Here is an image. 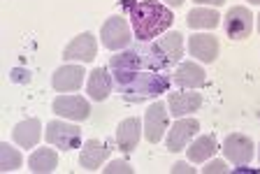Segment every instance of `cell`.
Returning a JSON list of instances; mask_svg holds the SVG:
<instances>
[{
    "label": "cell",
    "mask_w": 260,
    "mask_h": 174,
    "mask_svg": "<svg viewBox=\"0 0 260 174\" xmlns=\"http://www.w3.org/2000/svg\"><path fill=\"white\" fill-rule=\"evenodd\" d=\"M54 112L70 121H86L91 116V105L79 95H60L54 100Z\"/></svg>",
    "instance_id": "ba28073f"
},
{
    "label": "cell",
    "mask_w": 260,
    "mask_h": 174,
    "mask_svg": "<svg viewBox=\"0 0 260 174\" xmlns=\"http://www.w3.org/2000/svg\"><path fill=\"white\" fill-rule=\"evenodd\" d=\"M162 3H168V5H172V7H181V5H184V0H162Z\"/></svg>",
    "instance_id": "83f0119b"
},
{
    "label": "cell",
    "mask_w": 260,
    "mask_h": 174,
    "mask_svg": "<svg viewBox=\"0 0 260 174\" xmlns=\"http://www.w3.org/2000/svg\"><path fill=\"white\" fill-rule=\"evenodd\" d=\"M98 56V42L93 33H81L72 40L63 49L65 60H81V63H91Z\"/></svg>",
    "instance_id": "52a82bcc"
},
{
    "label": "cell",
    "mask_w": 260,
    "mask_h": 174,
    "mask_svg": "<svg viewBox=\"0 0 260 174\" xmlns=\"http://www.w3.org/2000/svg\"><path fill=\"white\" fill-rule=\"evenodd\" d=\"M188 51L202 63H214L218 56V40L214 35H190Z\"/></svg>",
    "instance_id": "5bb4252c"
},
{
    "label": "cell",
    "mask_w": 260,
    "mask_h": 174,
    "mask_svg": "<svg viewBox=\"0 0 260 174\" xmlns=\"http://www.w3.org/2000/svg\"><path fill=\"white\" fill-rule=\"evenodd\" d=\"M84 75H86V70L79 67V65H63L54 72V77H51V86L60 93L77 91V88L84 84Z\"/></svg>",
    "instance_id": "7c38bea8"
},
{
    "label": "cell",
    "mask_w": 260,
    "mask_h": 174,
    "mask_svg": "<svg viewBox=\"0 0 260 174\" xmlns=\"http://www.w3.org/2000/svg\"><path fill=\"white\" fill-rule=\"evenodd\" d=\"M193 3H198V5H214V7H218V5H223L225 0H193Z\"/></svg>",
    "instance_id": "4316f807"
},
{
    "label": "cell",
    "mask_w": 260,
    "mask_h": 174,
    "mask_svg": "<svg viewBox=\"0 0 260 174\" xmlns=\"http://www.w3.org/2000/svg\"><path fill=\"white\" fill-rule=\"evenodd\" d=\"M168 130V107L162 102H153L144 114V135L151 144H158Z\"/></svg>",
    "instance_id": "8992f818"
},
{
    "label": "cell",
    "mask_w": 260,
    "mask_h": 174,
    "mask_svg": "<svg viewBox=\"0 0 260 174\" xmlns=\"http://www.w3.org/2000/svg\"><path fill=\"white\" fill-rule=\"evenodd\" d=\"M258 30H260V17H258Z\"/></svg>",
    "instance_id": "4dcf8cb0"
},
{
    "label": "cell",
    "mask_w": 260,
    "mask_h": 174,
    "mask_svg": "<svg viewBox=\"0 0 260 174\" xmlns=\"http://www.w3.org/2000/svg\"><path fill=\"white\" fill-rule=\"evenodd\" d=\"M28 167L35 174L54 172V169L58 167V153H56L54 149H38V151L28 158Z\"/></svg>",
    "instance_id": "ffe728a7"
},
{
    "label": "cell",
    "mask_w": 260,
    "mask_h": 174,
    "mask_svg": "<svg viewBox=\"0 0 260 174\" xmlns=\"http://www.w3.org/2000/svg\"><path fill=\"white\" fill-rule=\"evenodd\" d=\"M225 163L223 160H211L207 163V167H202V174H225Z\"/></svg>",
    "instance_id": "d4e9b609"
},
{
    "label": "cell",
    "mask_w": 260,
    "mask_h": 174,
    "mask_svg": "<svg viewBox=\"0 0 260 174\" xmlns=\"http://www.w3.org/2000/svg\"><path fill=\"white\" fill-rule=\"evenodd\" d=\"M202 107V95L200 93H172L170 95V114L181 119L186 114H193Z\"/></svg>",
    "instance_id": "e0dca14e"
},
{
    "label": "cell",
    "mask_w": 260,
    "mask_h": 174,
    "mask_svg": "<svg viewBox=\"0 0 260 174\" xmlns=\"http://www.w3.org/2000/svg\"><path fill=\"white\" fill-rule=\"evenodd\" d=\"M186 151H188L190 163H207V160L218 151V142L214 135H202V137H198Z\"/></svg>",
    "instance_id": "d6986e66"
},
{
    "label": "cell",
    "mask_w": 260,
    "mask_h": 174,
    "mask_svg": "<svg viewBox=\"0 0 260 174\" xmlns=\"http://www.w3.org/2000/svg\"><path fill=\"white\" fill-rule=\"evenodd\" d=\"M128 12L130 23H133V35L140 42H149V40L162 35L174 21L170 7L158 0H137Z\"/></svg>",
    "instance_id": "7a4b0ae2"
},
{
    "label": "cell",
    "mask_w": 260,
    "mask_h": 174,
    "mask_svg": "<svg viewBox=\"0 0 260 174\" xmlns=\"http://www.w3.org/2000/svg\"><path fill=\"white\" fill-rule=\"evenodd\" d=\"M253 30V14L251 10L237 5L230 7L225 14V33L230 40H246Z\"/></svg>",
    "instance_id": "5b68a950"
},
{
    "label": "cell",
    "mask_w": 260,
    "mask_h": 174,
    "mask_svg": "<svg viewBox=\"0 0 260 174\" xmlns=\"http://www.w3.org/2000/svg\"><path fill=\"white\" fill-rule=\"evenodd\" d=\"M40 135H42V125H40L38 119H26L16 125L12 130V137L21 149H32L40 142Z\"/></svg>",
    "instance_id": "ac0fdd59"
},
{
    "label": "cell",
    "mask_w": 260,
    "mask_h": 174,
    "mask_svg": "<svg viewBox=\"0 0 260 174\" xmlns=\"http://www.w3.org/2000/svg\"><path fill=\"white\" fill-rule=\"evenodd\" d=\"M109 158V149L107 144H103V142L98 140H88L84 147H81V153H79V165L84 169H88V172H93V169L103 167V163Z\"/></svg>",
    "instance_id": "4fadbf2b"
},
{
    "label": "cell",
    "mask_w": 260,
    "mask_h": 174,
    "mask_svg": "<svg viewBox=\"0 0 260 174\" xmlns=\"http://www.w3.org/2000/svg\"><path fill=\"white\" fill-rule=\"evenodd\" d=\"M158 47L162 49V54L168 56L170 65H174V63H179L181 56H184V35L177 33V30H172V33H168L165 38H160Z\"/></svg>",
    "instance_id": "44dd1931"
},
{
    "label": "cell",
    "mask_w": 260,
    "mask_h": 174,
    "mask_svg": "<svg viewBox=\"0 0 260 174\" xmlns=\"http://www.w3.org/2000/svg\"><path fill=\"white\" fill-rule=\"evenodd\" d=\"M172 172H174V174H184V172L193 174L195 169H193V167H188V163H177V165H174V167H172Z\"/></svg>",
    "instance_id": "484cf974"
},
{
    "label": "cell",
    "mask_w": 260,
    "mask_h": 174,
    "mask_svg": "<svg viewBox=\"0 0 260 174\" xmlns=\"http://www.w3.org/2000/svg\"><path fill=\"white\" fill-rule=\"evenodd\" d=\"M198 130H200V123L195 119H181L177 121V123L170 128V135H168V149L170 151H184L186 147H188V140H193L195 135H198Z\"/></svg>",
    "instance_id": "30bf717a"
},
{
    "label": "cell",
    "mask_w": 260,
    "mask_h": 174,
    "mask_svg": "<svg viewBox=\"0 0 260 174\" xmlns=\"http://www.w3.org/2000/svg\"><path fill=\"white\" fill-rule=\"evenodd\" d=\"M140 135H142V123L137 116H130V119L121 121L119 128H116V144L123 153H133L140 144Z\"/></svg>",
    "instance_id": "8fae6325"
},
{
    "label": "cell",
    "mask_w": 260,
    "mask_h": 174,
    "mask_svg": "<svg viewBox=\"0 0 260 174\" xmlns=\"http://www.w3.org/2000/svg\"><path fill=\"white\" fill-rule=\"evenodd\" d=\"M100 38H103V44L109 51H119L130 47L133 42V33H130V26L125 19L121 17H109L105 21L103 30H100Z\"/></svg>",
    "instance_id": "277c9868"
},
{
    "label": "cell",
    "mask_w": 260,
    "mask_h": 174,
    "mask_svg": "<svg viewBox=\"0 0 260 174\" xmlns=\"http://www.w3.org/2000/svg\"><path fill=\"white\" fill-rule=\"evenodd\" d=\"M174 84L181 88H202L207 84L205 70H202L198 63H181L174 72Z\"/></svg>",
    "instance_id": "2e32d148"
},
{
    "label": "cell",
    "mask_w": 260,
    "mask_h": 174,
    "mask_svg": "<svg viewBox=\"0 0 260 174\" xmlns=\"http://www.w3.org/2000/svg\"><path fill=\"white\" fill-rule=\"evenodd\" d=\"M223 151H225V158L233 165H249L251 158H253V142L246 135H228L225 144H223Z\"/></svg>",
    "instance_id": "9c48e42d"
},
{
    "label": "cell",
    "mask_w": 260,
    "mask_h": 174,
    "mask_svg": "<svg viewBox=\"0 0 260 174\" xmlns=\"http://www.w3.org/2000/svg\"><path fill=\"white\" fill-rule=\"evenodd\" d=\"M186 21H188L190 28H209L211 30V28H216L221 23V14L216 10H202V7H198V10L188 12Z\"/></svg>",
    "instance_id": "7402d4cb"
},
{
    "label": "cell",
    "mask_w": 260,
    "mask_h": 174,
    "mask_svg": "<svg viewBox=\"0 0 260 174\" xmlns=\"http://www.w3.org/2000/svg\"><path fill=\"white\" fill-rule=\"evenodd\" d=\"M44 137L51 147H58L63 151L79 149L81 144V130L72 123H65V121H51L44 130Z\"/></svg>",
    "instance_id": "3957f363"
},
{
    "label": "cell",
    "mask_w": 260,
    "mask_h": 174,
    "mask_svg": "<svg viewBox=\"0 0 260 174\" xmlns=\"http://www.w3.org/2000/svg\"><path fill=\"white\" fill-rule=\"evenodd\" d=\"M112 86H114V79L105 67H98L88 75V84H86V91L91 95V100L95 102H103V100L109 98V93H112Z\"/></svg>",
    "instance_id": "9a60e30c"
},
{
    "label": "cell",
    "mask_w": 260,
    "mask_h": 174,
    "mask_svg": "<svg viewBox=\"0 0 260 174\" xmlns=\"http://www.w3.org/2000/svg\"><path fill=\"white\" fill-rule=\"evenodd\" d=\"M103 172L105 174H119V172H123V174H133L135 169L130 167L125 160H112V163L107 165V167H103Z\"/></svg>",
    "instance_id": "cb8c5ba5"
},
{
    "label": "cell",
    "mask_w": 260,
    "mask_h": 174,
    "mask_svg": "<svg viewBox=\"0 0 260 174\" xmlns=\"http://www.w3.org/2000/svg\"><path fill=\"white\" fill-rule=\"evenodd\" d=\"M258 158H260V147H258Z\"/></svg>",
    "instance_id": "1f68e13d"
},
{
    "label": "cell",
    "mask_w": 260,
    "mask_h": 174,
    "mask_svg": "<svg viewBox=\"0 0 260 174\" xmlns=\"http://www.w3.org/2000/svg\"><path fill=\"white\" fill-rule=\"evenodd\" d=\"M119 3H121L123 7H128V10H130L133 5H135V0H119Z\"/></svg>",
    "instance_id": "f1b7e54d"
},
{
    "label": "cell",
    "mask_w": 260,
    "mask_h": 174,
    "mask_svg": "<svg viewBox=\"0 0 260 174\" xmlns=\"http://www.w3.org/2000/svg\"><path fill=\"white\" fill-rule=\"evenodd\" d=\"M114 86L119 88L121 98L125 102H144L149 98H156L160 93H168L170 79L158 72L144 70H112Z\"/></svg>",
    "instance_id": "6da1fadb"
},
{
    "label": "cell",
    "mask_w": 260,
    "mask_h": 174,
    "mask_svg": "<svg viewBox=\"0 0 260 174\" xmlns=\"http://www.w3.org/2000/svg\"><path fill=\"white\" fill-rule=\"evenodd\" d=\"M251 5H260V0H249Z\"/></svg>",
    "instance_id": "f546056e"
},
{
    "label": "cell",
    "mask_w": 260,
    "mask_h": 174,
    "mask_svg": "<svg viewBox=\"0 0 260 174\" xmlns=\"http://www.w3.org/2000/svg\"><path fill=\"white\" fill-rule=\"evenodd\" d=\"M16 167H21V153L10 144H0V169L3 172H14Z\"/></svg>",
    "instance_id": "603a6c76"
}]
</instances>
